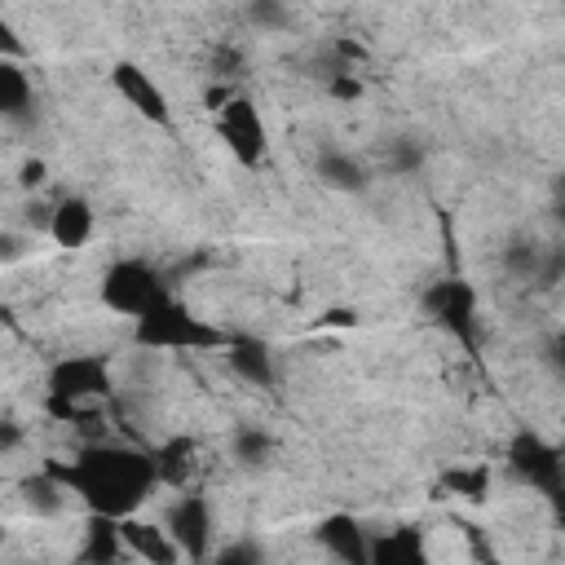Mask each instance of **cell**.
Masks as SVG:
<instances>
[{
  "label": "cell",
  "mask_w": 565,
  "mask_h": 565,
  "mask_svg": "<svg viewBox=\"0 0 565 565\" xmlns=\"http://www.w3.org/2000/svg\"><path fill=\"white\" fill-rule=\"evenodd\" d=\"M0 57H9V62H26V44H22V35H18V26L0 13Z\"/></svg>",
  "instance_id": "29"
},
{
  "label": "cell",
  "mask_w": 565,
  "mask_h": 565,
  "mask_svg": "<svg viewBox=\"0 0 565 565\" xmlns=\"http://www.w3.org/2000/svg\"><path fill=\"white\" fill-rule=\"evenodd\" d=\"M216 132H221L225 150H230L243 168H260V163H265V154H269V128H265L260 106H256L243 88L216 110Z\"/></svg>",
  "instance_id": "8"
},
{
  "label": "cell",
  "mask_w": 565,
  "mask_h": 565,
  "mask_svg": "<svg viewBox=\"0 0 565 565\" xmlns=\"http://www.w3.org/2000/svg\"><path fill=\"white\" fill-rule=\"evenodd\" d=\"M503 468L516 486H530L539 490L547 503H561L565 494V459H561V446L534 428H516L503 446Z\"/></svg>",
  "instance_id": "4"
},
{
  "label": "cell",
  "mask_w": 565,
  "mask_h": 565,
  "mask_svg": "<svg viewBox=\"0 0 565 565\" xmlns=\"http://www.w3.org/2000/svg\"><path fill=\"white\" fill-rule=\"evenodd\" d=\"M499 265L508 278L530 282L534 291H552L565 274V247L561 243H543L534 230H512L499 247Z\"/></svg>",
  "instance_id": "6"
},
{
  "label": "cell",
  "mask_w": 565,
  "mask_h": 565,
  "mask_svg": "<svg viewBox=\"0 0 565 565\" xmlns=\"http://www.w3.org/2000/svg\"><path fill=\"white\" fill-rule=\"evenodd\" d=\"M163 530L168 539L177 543V552L194 565L207 561L212 552V530H216V516H212V503L203 490H181L172 503H168V516H163Z\"/></svg>",
  "instance_id": "9"
},
{
  "label": "cell",
  "mask_w": 565,
  "mask_h": 565,
  "mask_svg": "<svg viewBox=\"0 0 565 565\" xmlns=\"http://www.w3.org/2000/svg\"><path fill=\"white\" fill-rule=\"evenodd\" d=\"M110 88L146 119V124H154V128H168L172 124V106H168V93L159 88V79L146 71V66H137V62H128V57H119L115 66H110Z\"/></svg>",
  "instance_id": "10"
},
{
  "label": "cell",
  "mask_w": 565,
  "mask_h": 565,
  "mask_svg": "<svg viewBox=\"0 0 565 565\" xmlns=\"http://www.w3.org/2000/svg\"><path fill=\"white\" fill-rule=\"evenodd\" d=\"M419 305H424V313H428L450 340H459L468 353L481 349V335H477V287H472L468 278L450 274V278L428 282L424 296H419Z\"/></svg>",
  "instance_id": "5"
},
{
  "label": "cell",
  "mask_w": 565,
  "mask_h": 565,
  "mask_svg": "<svg viewBox=\"0 0 565 565\" xmlns=\"http://www.w3.org/2000/svg\"><path fill=\"white\" fill-rule=\"evenodd\" d=\"M313 177H318L327 190H335V194H366V190H371L366 163H362L358 154H349V150H335V146H327V150L313 159Z\"/></svg>",
  "instance_id": "15"
},
{
  "label": "cell",
  "mask_w": 565,
  "mask_h": 565,
  "mask_svg": "<svg viewBox=\"0 0 565 565\" xmlns=\"http://www.w3.org/2000/svg\"><path fill=\"white\" fill-rule=\"evenodd\" d=\"M313 539L340 561V565H371V534L358 516L349 512H327L318 525H313Z\"/></svg>",
  "instance_id": "11"
},
{
  "label": "cell",
  "mask_w": 565,
  "mask_h": 565,
  "mask_svg": "<svg viewBox=\"0 0 565 565\" xmlns=\"http://www.w3.org/2000/svg\"><path fill=\"white\" fill-rule=\"evenodd\" d=\"M243 18H247L252 26H260V31H282V26L291 22V9L278 4V0H252V4L243 9Z\"/></svg>",
  "instance_id": "25"
},
{
  "label": "cell",
  "mask_w": 565,
  "mask_h": 565,
  "mask_svg": "<svg viewBox=\"0 0 565 565\" xmlns=\"http://www.w3.org/2000/svg\"><path fill=\"white\" fill-rule=\"evenodd\" d=\"M22 441H26V428H22V419H13V415H0V459H4V455H13V450H22Z\"/></svg>",
  "instance_id": "30"
},
{
  "label": "cell",
  "mask_w": 565,
  "mask_h": 565,
  "mask_svg": "<svg viewBox=\"0 0 565 565\" xmlns=\"http://www.w3.org/2000/svg\"><path fill=\"white\" fill-rule=\"evenodd\" d=\"M212 565H269L260 539H230L212 552Z\"/></svg>",
  "instance_id": "24"
},
{
  "label": "cell",
  "mask_w": 565,
  "mask_h": 565,
  "mask_svg": "<svg viewBox=\"0 0 565 565\" xmlns=\"http://www.w3.org/2000/svg\"><path fill=\"white\" fill-rule=\"evenodd\" d=\"M230 459L243 468V472H265L274 459H278V437L256 428V424H238L230 433Z\"/></svg>",
  "instance_id": "19"
},
{
  "label": "cell",
  "mask_w": 565,
  "mask_h": 565,
  "mask_svg": "<svg viewBox=\"0 0 565 565\" xmlns=\"http://www.w3.org/2000/svg\"><path fill=\"white\" fill-rule=\"evenodd\" d=\"M207 66H212L216 79H234V75L243 71V53H238L234 44H216L212 57H207Z\"/></svg>",
  "instance_id": "27"
},
{
  "label": "cell",
  "mask_w": 565,
  "mask_h": 565,
  "mask_svg": "<svg viewBox=\"0 0 565 565\" xmlns=\"http://www.w3.org/2000/svg\"><path fill=\"white\" fill-rule=\"evenodd\" d=\"M44 468L62 481L66 494H79L88 516H110V521L137 516V508L159 486L150 450L128 441H88L75 450V459H49Z\"/></svg>",
  "instance_id": "1"
},
{
  "label": "cell",
  "mask_w": 565,
  "mask_h": 565,
  "mask_svg": "<svg viewBox=\"0 0 565 565\" xmlns=\"http://www.w3.org/2000/svg\"><path fill=\"white\" fill-rule=\"evenodd\" d=\"M539 362L561 380L565 375V340H561V331H547L543 335V344H539Z\"/></svg>",
  "instance_id": "28"
},
{
  "label": "cell",
  "mask_w": 565,
  "mask_h": 565,
  "mask_svg": "<svg viewBox=\"0 0 565 565\" xmlns=\"http://www.w3.org/2000/svg\"><path fill=\"white\" fill-rule=\"evenodd\" d=\"M150 459H154L159 486L185 490V481H190V472H194V463H199V441H194V437H168L163 446L150 450Z\"/></svg>",
  "instance_id": "18"
},
{
  "label": "cell",
  "mask_w": 565,
  "mask_h": 565,
  "mask_svg": "<svg viewBox=\"0 0 565 565\" xmlns=\"http://www.w3.org/2000/svg\"><path fill=\"white\" fill-rule=\"evenodd\" d=\"M44 177H49V163H44V159H26V163L18 168V185H22V190L44 185Z\"/></svg>",
  "instance_id": "32"
},
{
  "label": "cell",
  "mask_w": 565,
  "mask_h": 565,
  "mask_svg": "<svg viewBox=\"0 0 565 565\" xmlns=\"http://www.w3.org/2000/svg\"><path fill=\"white\" fill-rule=\"evenodd\" d=\"M132 340L146 349H168V353H212V349H230L234 331L199 318L190 305H181L177 296L168 305H159L154 313L132 322Z\"/></svg>",
  "instance_id": "3"
},
{
  "label": "cell",
  "mask_w": 565,
  "mask_h": 565,
  "mask_svg": "<svg viewBox=\"0 0 565 565\" xmlns=\"http://www.w3.org/2000/svg\"><path fill=\"white\" fill-rule=\"evenodd\" d=\"M472 547H477V556H481V565H503V561H499V556H494V552H490V547H486V543H481L477 534H472Z\"/></svg>",
  "instance_id": "35"
},
{
  "label": "cell",
  "mask_w": 565,
  "mask_h": 565,
  "mask_svg": "<svg viewBox=\"0 0 565 565\" xmlns=\"http://www.w3.org/2000/svg\"><path fill=\"white\" fill-rule=\"evenodd\" d=\"M93 225H97L93 203H88L84 194H66V199H57V207L49 212V225H44V230H49V238H53L57 247L79 252V247H88Z\"/></svg>",
  "instance_id": "13"
},
{
  "label": "cell",
  "mask_w": 565,
  "mask_h": 565,
  "mask_svg": "<svg viewBox=\"0 0 565 565\" xmlns=\"http://www.w3.org/2000/svg\"><path fill=\"white\" fill-rule=\"evenodd\" d=\"M371 565H433V561L415 525H393L384 534H371Z\"/></svg>",
  "instance_id": "16"
},
{
  "label": "cell",
  "mask_w": 565,
  "mask_h": 565,
  "mask_svg": "<svg viewBox=\"0 0 565 565\" xmlns=\"http://www.w3.org/2000/svg\"><path fill=\"white\" fill-rule=\"evenodd\" d=\"M234 93H238V88H234V84H221V79H212V84H207V88H203V106H207V110H212V115H216V110H221V106H225V102H230V97H234Z\"/></svg>",
  "instance_id": "33"
},
{
  "label": "cell",
  "mask_w": 565,
  "mask_h": 565,
  "mask_svg": "<svg viewBox=\"0 0 565 565\" xmlns=\"http://www.w3.org/2000/svg\"><path fill=\"white\" fill-rule=\"evenodd\" d=\"M322 93L331 97V102H358L366 88H362V75H353V71H340V75H331V79H322Z\"/></svg>",
  "instance_id": "26"
},
{
  "label": "cell",
  "mask_w": 565,
  "mask_h": 565,
  "mask_svg": "<svg viewBox=\"0 0 565 565\" xmlns=\"http://www.w3.org/2000/svg\"><path fill=\"white\" fill-rule=\"evenodd\" d=\"M18 494H22V503H26L35 516H57V512L66 508V490H62V481H57L49 468L26 472V477L18 481Z\"/></svg>",
  "instance_id": "21"
},
{
  "label": "cell",
  "mask_w": 565,
  "mask_h": 565,
  "mask_svg": "<svg viewBox=\"0 0 565 565\" xmlns=\"http://www.w3.org/2000/svg\"><path fill=\"white\" fill-rule=\"evenodd\" d=\"M124 543H119V521L110 516H88L84 525V547H79V565H119Z\"/></svg>",
  "instance_id": "20"
},
{
  "label": "cell",
  "mask_w": 565,
  "mask_h": 565,
  "mask_svg": "<svg viewBox=\"0 0 565 565\" xmlns=\"http://www.w3.org/2000/svg\"><path fill=\"white\" fill-rule=\"evenodd\" d=\"M119 543H124V552H132L141 565H177V556H181L163 525L137 521V516H124V521H119Z\"/></svg>",
  "instance_id": "14"
},
{
  "label": "cell",
  "mask_w": 565,
  "mask_h": 565,
  "mask_svg": "<svg viewBox=\"0 0 565 565\" xmlns=\"http://www.w3.org/2000/svg\"><path fill=\"white\" fill-rule=\"evenodd\" d=\"M225 362L230 371L252 384V388H274L278 384V358H274V344L260 340V335H234L230 349H225Z\"/></svg>",
  "instance_id": "12"
},
{
  "label": "cell",
  "mask_w": 565,
  "mask_h": 565,
  "mask_svg": "<svg viewBox=\"0 0 565 565\" xmlns=\"http://www.w3.org/2000/svg\"><path fill=\"white\" fill-rule=\"evenodd\" d=\"M437 490H441V494H459V499L481 503V499L490 494V463H455V468L441 472Z\"/></svg>",
  "instance_id": "23"
},
{
  "label": "cell",
  "mask_w": 565,
  "mask_h": 565,
  "mask_svg": "<svg viewBox=\"0 0 565 565\" xmlns=\"http://www.w3.org/2000/svg\"><path fill=\"white\" fill-rule=\"evenodd\" d=\"M97 296L110 313L119 318H146L154 313L159 305L172 300V274H163L154 260L146 256H115L106 269H102V282H97Z\"/></svg>",
  "instance_id": "2"
},
{
  "label": "cell",
  "mask_w": 565,
  "mask_h": 565,
  "mask_svg": "<svg viewBox=\"0 0 565 565\" xmlns=\"http://www.w3.org/2000/svg\"><path fill=\"white\" fill-rule=\"evenodd\" d=\"M424 163H428V141L419 132H397L384 141V168L393 177H415L424 172Z\"/></svg>",
  "instance_id": "22"
},
{
  "label": "cell",
  "mask_w": 565,
  "mask_h": 565,
  "mask_svg": "<svg viewBox=\"0 0 565 565\" xmlns=\"http://www.w3.org/2000/svg\"><path fill=\"white\" fill-rule=\"evenodd\" d=\"M44 397L49 402H66V406H84L97 397H110L115 380H110V362L102 353H66L49 366L44 375Z\"/></svg>",
  "instance_id": "7"
},
{
  "label": "cell",
  "mask_w": 565,
  "mask_h": 565,
  "mask_svg": "<svg viewBox=\"0 0 565 565\" xmlns=\"http://www.w3.org/2000/svg\"><path fill=\"white\" fill-rule=\"evenodd\" d=\"M26 252H31V247H26V238H22V234L0 230V265H18Z\"/></svg>",
  "instance_id": "31"
},
{
  "label": "cell",
  "mask_w": 565,
  "mask_h": 565,
  "mask_svg": "<svg viewBox=\"0 0 565 565\" xmlns=\"http://www.w3.org/2000/svg\"><path fill=\"white\" fill-rule=\"evenodd\" d=\"M0 119L9 124H31L35 119V88L22 62L0 57Z\"/></svg>",
  "instance_id": "17"
},
{
  "label": "cell",
  "mask_w": 565,
  "mask_h": 565,
  "mask_svg": "<svg viewBox=\"0 0 565 565\" xmlns=\"http://www.w3.org/2000/svg\"><path fill=\"white\" fill-rule=\"evenodd\" d=\"M358 322H362L358 309H327V313L318 318V327H358Z\"/></svg>",
  "instance_id": "34"
}]
</instances>
